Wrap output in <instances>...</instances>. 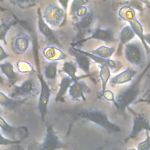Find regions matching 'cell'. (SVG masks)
<instances>
[{
    "label": "cell",
    "instance_id": "15",
    "mask_svg": "<svg viewBox=\"0 0 150 150\" xmlns=\"http://www.w3.org/2000/svg\"><path fill=\"white\" fill-rule=\"evenodd\" d=\"M26 101V98H13L0 91V105L8 110H14Z\"/></svg>",
    "mask_w": 150,
    "mask_h": 150
},
{
    "label": "cell",
    "instance_id": "17",
    "mask_svg": "<svg viewBox=\"0 0 150 150\" xmlns=\"http://www.w3.org/2000/svg\"><path fill=\"white\" fill-rule=\"evenodd\" d=\"M137 70H134L131 67H128L121 73L111 78L110 83L113 86L128 83L131 81L132 78L137 74Z\"/></svg>",
    "mask_w": 150,
    "mask_h": 150
},
{
    "label": "cell",
    "instance_id": "20",
    "mask_svg": "<svg viewBox=\"0 0 150 150\" xmlns=\"http://www.w3.org/2000/svg\"><path fill=\"white\" fill-rule=\"evenodd\" d=\"M73 83V81L69 76H64L59 84V88L56 94L55 100L56 101H60L64 98L70 86Z\"/></svg>",
    "mask_w": 150,
    "mask_h": 150
},
{
    "label": "cell",
    "instance_id": "5",
    "mask_svg": "<svg viewBox=\"0 0 150 150\" xmlns=\"http://www.w3.org/2000/svg\"><path fill=\"white\" fill-rule=\"evenodd\" d=\"M38 77L40 83L38 108L41 117V120L42 122H44L47 112V106L51 96V88L40 73L38 74Z\"/></svg>",
    "mask_w": 150,
    "mask_h": 150
},
{
    "label": "cell",
    "instance_id": "8",
    "mask_svg": "<svg viewBox=\"0 0 150 150\" xmlns=\"http://www.w3.org/2000/svg\"><path fill=\"white\" fill-rule=\"evenodd\" d=\"M66 146V145L59 139L52 126L49 125L46 128L43 140L38 146V150H59Z\"/></svg>",
    "mask_w": 150,
    "mask_h": 150
},
{
    "label": "cell",
    "instance_id": "13",
    "mask_svg": "<svg viewBox=\"0 0 150 150\" xmlns=\"http://www.w3.org/2000/svg\"><path fill=\"white\" fill-rule=\"evenodd\" d=\"M68 52L69 54L73 56L75 59L78 67L86 74H89L90 72L91 59L79 51L78 49L74 47H70Z\"/></svg>",
    "mask_w": 150,
    "mask_h": 150
},
{
    "label": "cell",
    "instance_id": "40",
    "mask_svg": "<svg viewBox=\"0 0 150 150\" xmlns=\"http://www.w3.org/2000/svg\"><path fill=\"white\" fill-rule=\"evenodd\" d=\"M146 76H147V78L148 79V90L146 91V94H148V93H149L150 94V75L149 74H146Z\"/></svg>",
    "mask_w": 150,
    "mask_h": 150
},
{
    "label": "cell",
    "instance_id": "6",
    "mask_svg": "<svg viewBox=\"0 0 150 150\" xmlns=\"http://www.w3.org/2000/svg\"><path fill=\"white\" fill-rule=\"evenodd\" d=\"M40 91L36 80L29 77L25 80L21 85L14 86L13 90L10 95V97L18 98L21 97L34 96Z\"/></svg>",
    "mask_w": 150,
    "mask_h": 150
},
{
    "label": "cell",
    "instance_id": "42",
    "mask_svg": "<svg viewBox=\"0 0 150 150\" xmlns=\"http://www.w3.org/2000/svg\"><path fill=\"white\" fill-rule=\"evenodd\" d=\"M149 150H150V149H149Z\"/></svg>",
    "mask_w": 150,
    "mask_h": 150
},
{
    "label": "cell",
    "instance_id": "30",
    "mask_svg": "<svg viewBox=\"0 0 150 150\" xmlns=\"http://www.w3.org/2000/svg\"><path fill=\"white\" fill-rule=\"evenodd\" d=\"M88 1H84V0H81V1H73L70 6V15L71 16H74L77 10L81 6H85L86 4L88 3Z\"/></svg>",
    "mask_w": 150,
    "mask_h": 150
},
{
    "label": "cell",
    "instance_id": "10",
    "mask_svg": "<svg viewBox=\"0 0 150 150\" xmlns=\"http://www.w3.org/2000/svg\"><path fill=\"white\" fill-rule=\"evenodd\" d=\"M133 115V125L130 137H135L143 130L150 131V121L144 114L132 110L129 107L127 108Z\"/></svg>",
    "mask_w": 150,
    "mask_h": 150
},
{
    "label": "cell",
    "instance_id": "4",
    "mask_svg": "<svg viewBox=\"0 0 150 150\" xmlns=\"http://www.w3.org/2000/svg\"><path fill=\"white\" fill-rule=\"evenodd\" d=\"M139 42H133L125 45L124 55L127 60L140 67H143L145 62V49Z\"/></svg>",
    "mask_w": 150,
    "mask_h": 150
},
{
    "label": "cell",
    "instance_id": "24",
    "mask_svg": "<svg viewBox=\"0 0 150 150\" xmlns=\"http://www.w3.org/2000/svg\"><path fill=\"white\" fill-rule=\"evenodd\" d=\"M115 52V49L113 47L101 46L98 48L90 50V53L100 57L108 59Z\"/></svg>",
    "mask_w": 150,
    "mask_h": 150
},
{
    "label": "cell",
    "instance_id": "25",
    "mask_svg": "<svg viewBox=\"0 0 150 150\" xmlns=\"http://www.w3.org/2000/svg\"><path fill=\"white\" fill-rule=\"evenodd\" d=\"M135 36V34L130 27L129 25L124 26L121 30L120 33V43L119 47H121L123 45H126L129 43Z\"/></svg>",
    "mask_w": 150,
    "mask_h": 150
},
{
    "label": "cell",
    "instance_id": "16",
    "mask_svg": "<svg viewBox=\"0 0 150 150\" xmlns=\"http://www.w3.org/2000/svg\"><path fill=\"white\" fill-rule=\"evenodd\" d=\"M30 42V38L27 34L21 33L13 38L12 46L15 51L18 52V53H23L28 49Z\"/></svg>",
    "mask_w": 150,
    "mask_h": 150
},
{
    "label": "cell",
    "instance_id": "35",
    "mask_svg": "<svg viewBox=\"0 0 150 150\" xmlns=\"http://www.w3.org/2000/svg\"><path fill=\"white\" fill-rule=\"evenodd\" d=\"M100 97H103L104 98H105L106 100L111 101L112 103L115 105V106H117V103L115 100V96L114 93L109 90H106L101 96Z\"/></svg>",
    "mask_w": 150,
    "mask_h": 150
},
{
    "label": "cell",
    "instance_id": "36",
    "mask_svg": "<svg viewBox=\"0 0 150 150\" xmlns=\"http://www.w3.org/2000/svg\"><path fill=\"white\" fill-rule=\"evenodd\" d=\"M88 11L87 8L86 6H82L81 7H80L76 11L75 15L77 17V18H81L83 16H84V15H86V13H87V12Z\"/></svg>",
    "mask_w": 150,
    "mask_h": 150
},
{
    "label": "cell",
    "instance_id": "12",
    "mask_svg": "<svg viewBox=\"0 0 150 150\" xmlns=\"http://www.w3.org/2000/svg\"><path fill=\"white\" fill-rule=\"evenodd\" d=\"M90 91V88L88 85L84 81L80 79L74 81L71 84L68 92L73 100H79L80 98H81L85 101V94L88 93Z\"/></svg>",
    "mask_w": 150,
    "mask_h": 150
},
{
    "label": "cell",
    "instance_id": "11",
    "mask_svg": "<svg viewBox=\"0 0 150 150\" xmlns=\"http://www.w3.org/2000/svg\"><path fill=\"white\" fill-rule=\"evenodd\" d=\"M38 27L39 31L43 35L46 42L50 45L60 47L61 46L59 40L56 36L54 32L46 23L43 18L42 13L40 8L38 9Z\"/></svg>",
    "mask_w": 150,
    "mask_h": 150
},
{
    "label": "cell",
    "instance_id": "1",
    "mask_svg": "<svg viewBox=\"0 0 150 150\" xmlns=\"http://www.w3.org/2000/svg\"><path fill=\"white\" fill-rule=\"evenodd\" d=\"M150 69V61L145 67L143 71L137 76L135 80L127 87L120 90L115 96L117 103L116 108L120 111H125L131 104L134 103L140 94L141 83L146 73Z\"/></svg>",
    "mask_w": 150,
    "mask_h": 150
},
{
    "label": "cell",
    "instance_id": "7",
    "mask_svg": "<svg viewBox=\"0 0 150 150\" xmlns=\"http://www.w3.org/2000/svg\"><path fill=\"white\" fill-rule=\"evenodd\" d=\"M0 128L5 138L13 140H22L28 137V129L25 126L15 127L9 124L0 115Z\"/></svg>",
    "mask_w": 150,
    "mask_h": 150
},
{
    "label": "cell",
    "instance_id": "29",
    "mask_svg": "<svg viewBox=\"0 0 150 150\" xmlns=\"http://www.w3.org/2000/svg\"><path fill=\"white\" fill-rule=\"evenodd\" d=\"M17 23L15 21H11L8 22H3L0 24V40H2L5 45L7 44L6 35L11 28Z\"/></svg>",
    "mask_w": 150,
    "mask_h": 150
},
{
    "label": "cell",
    "instance_id": "38",
    "mask_svg": "<svg viewBox=\"0 0 150 150\" xmlns=\"http://www.w3.org/2000/svg\"><path fill=\"white\" fill-rule=\"evenodd\" d=\"M9 56V55L5 52L1 45H0V62L8 58Z\"/></svg>",
    "mask_w": 150,
    "mask_h": 150
},
{
    "label": "cell",
    "instance_id": "37",
    "mask_svg": "<svg viewBox=\"0 0 150 150\" xmlns=\"http://www.w3.org/2000/svg\"><path fill=\"white\" fill-rule=\"evenodd\" d=\"M138 103H146L150 105V94L149 93L145 94L143 96V97L140 98L139 100L138 99L134 103L137 104Z\"/></svg>",
    "mask_w": 150,
    "mask_h": 150
},
{
    "label": "cell",
    "instance_id": "31",
    "mask_svg": "<svg viewBox=\"0 0 150 150\" xmlns=\"http://www.w3.org/2000/svg\"><path fill=\"white\" fill-rule=\"evenodd\" d=\"M18 70L22 73H30L33 71V67L25 61H18L16 63Z\"/></svg>",
    "mask_w": 150,
    "mask_h": 150
},
{
    "label": "cell",
    "instance_id": "18",
    "mask_svg": "<svg viewBox=\"0 0 150 150\" xmlns=\"http://www.w3.org/2000/svg\"><path fill=\"white\" fill-rule=\"evenodd\" d=\"M0 69L6 76L8 84L10 86H15L19 77L18 74L14 70L13 64L9 62H6L0 64Z\"/></svg>",
    "mask_w": 150,
    "mask_h": 150
},
{
    "label": "cell",
    "instance_id": "23",
    "mask_svg": "<svg viewBox=\"0 0 150 150\" xmlns=\"http://www.w3.org/2000/svg\"><path fill=\"white\" fill-rule=\"evenodd\" d=\"M111 76L110 69L107 64L100 65V78L101 81V90L99 94L100 96L105 90L107 88V84L110 80Z\"/></svg>",
    "mask_w": 150,
    "mask_h": 150
},
{
    "label": "cell",
    "instance_id": "3",
    "mask_svg": "<svg viewBox=\"0 0 150 150\" xmlns=\"http://www.w3.org/2000/svg\"><path fill=\"white\" fill-rule=\"evenodd\" d=\"M61 4H51L47 5L42 13V16L46 23L50 26L56 27L63 25L67 18V8L69 1H58Z\"/></svg>",
    "mask_w": 150,
    "mask_h": 150
},
{
    "label": "cell",
    "instance_id": "33",
    "mask_svg": "<svg viewBox=\"0 0 150 150\" xmlns=\"http://www.w3.org/2000/svg\"><path fill=\"white\" fill-rule=\"evenodd\" d=\"M21 143V140L13 141L8 139L4 137L2 134L0 132V145H12L15 144H19Z\"/></svg>",
    "mask_w": 150,
    "mask_h": 150
},
{
    "label": "cell",
    "instance_id": "21",
    "mask_svg": "<svg viewBox=\"0 0 150 150\" xmlns=\"http://www.w3.org/2000/svg\"><path fill=\"white\" fill-rule=\"evenodd\" d=\"M58 62H50L44 67V79L50 81H54L57 75Z\"/></svg>",
    "mask_w": 150,
    "mask_h": 150
},
{
    "label": "cell",
    "instance_id": "41",
    "mask_svg": "<svg viewBox=\"0 0 150 150\" xmlns=\"http://www.w3.org/2000/svg\"><path fill=\"white\" fill-rule=\"evenodd\" d=\"M4 78L0 75V83H1L2 84H4Z\"/></svg>",
    "mask_w": 150,
    "mask_h": 150
},
{
    "label": "cell",
    "instance_id": "9",
    "mask_svg": "<svg viewBox=\"0 0 150 150\" xmlns=\"http://www.w3.org/2000/svg\"><path fill=\"white\" fill-rule=\"evenodd\" d=\"M91 39L101 40L107 43H112L117 41L114 36V32L111 28H107L105 29L100 28H96L93 31L91 35L87 38L81 39L76 42L71 43V47L81 45Z\"/></svg>",
    "mask_w": 150,
    "mask_h": 150
},
{
    "label": "cell",
    "instance_id": "26",
    "mask_svg": "<svg viewBox=\"0 0 150 150\" xmlns=\"http://www.w3.org/2000/svg\"><path fill=\"white\" fill-rule=\"evenodd\" d=\"M78 50H79V52H80L83 54H84L86 56H87V57H88L91 60H93L94 62H95L97 63L100 64V65H101V64H107L109 66L110 69H113L115 68L116 66H116V63L113 60H111L110 59H103V58L100 57L98 56H95V55L90 53L89 52L84 51V50H82L79 49H78Z\"/></svg>",
    "mask_w": 150,
    "mask_h": 150
},
{
    "label": "cell",
    "instance_id": "14",
    "mask_svg": "<svg viewBox=\"0 0 150 150\" xmlns=\"http://www.w3.org/2000/svg\"><path fill=\"white\" fill-rule=\"evenodd\" d=\"M44 57L50 62H58L66 59L67 55L59 47L49 46L43 50Z\"/></svg>",
    "mask_w": 150,
    "mask_h": 150
},
{
    "label": "cell",
    "instance_id": "39",
    "mask_svg": "<svg viewBox=\"0 0 150 150\" xmlns=\"http://www.w3.org/2000/svg\"><path fill=\"white\" fill-rule=\"evenodd\" d=\"M144 39L145 42L150 46V33H146L144 35Z\"/></svg>",
    "mask_w": 150,
    "mask_h": 150
},
{
    "label": "cell",
    "instance_id": "22",
    "mask_svg": "<svg viewBox=\"0 0 150 150\" xmlns=\"http://www.w3.org/2000/svg\"><path fill=\"white\" fill-rule=\"evenodd\" d=\"M94 14L91 11L87 12L86 15L80 18L77 22V28L80 33H83L90 28L94 21Z\"/></svg>",
    "mask_w": 150,
    "mask_h": 150
},
{
    "label": "cell",
    "instance_id": "32",
    "mask_svg": "<svg viewBox=\"0 0 150 150\" xmlns=\"http://www.w3.org/2000/svg\"><path fill=\"white\" fill-rule=\"evenodd\" d=\"M122 6L126 5L134 9H137L138 11L142 12L144 11L143 3L141 1H124L122 2Z\"/></svg>",
    "mask_w": 150,
    "mask_h": 150
},
{
    "label": "cell",
    "instance_id": "19",
    "mask_svg": "<svg viewBox=\"0 0 150 150\" xmlns=\"http://www.w3.org/2000/svg\"><path fill=\"white\" fill-rule=\"evenodd\" d=\"M129 23V26L135 33V35H137L138 38L140 39L142 45H143L145 50L148 53H150V49L148 45L145 42L144 39V33H143V27L141 23L137 20V18L133 19L129 21H128Z\"/></svg>",
    "mask_w": 150,
    "mask_h": 150
},
{
    "label": "cell",
    "instance_id": "34",
    "mask_svg": "<svg viewBox=\"0 0 150 150\" xmlns=\"http://www.w3.org/2000/svg\"><path fill=\"white\" fill-rule=\"evenodd\" d=\"M146 132V138L145 141L140 142L137 146V150H149L150 149V137Z\"/></svg>",
    "mask_w": 150,
    "mask_h": 150
},
{
    "label": "cell",
    "instance_id": "2",
    "mask_svg": "<svg viewBox=\"0 0 150 150\" xmlns=\"http://www.w3.org/2000/svg\"><path fill=\"white\" fill-rule=\"evenodd\" d=\"M72 114L75 119L89 121L102 127L110 134L121 131L120 127L110 121L107 114L100 110L78 109L73 111Z\"/></svg>",
    "mask_w": 150,
    "mask_h": 150
},
{
    "label": "cell",
    "instance_id": "27",
    "mask_svg": "<svg viewBox=\"0 0 150 150\" xmlns=\"http://www.w3.org/2000/svg\"><path fill=\"white\" fill-rule=\"evenodd\" d=\"M118 16L122 20L127 22L137 18L135 9L126 5L122 6L120 8L118 11Z\"/></svg>",
    "mask_w": 150,
    "mask_h": 150
},
{
    "label": "cell",
    "instance_id": "28",
    "mask_svg": "<svg viewBox=\"0 0 150 150\" xmlns=\"http://www.w3.org/2000/svg\"><path fill=\"white\" fill-rule=\"evenodd\" d=\"M62 71L66 73L67 76L72 79L74 81L80 80L77 76V66L72 62H65L63 65Z\"/></svg>",
    "mask_w": 150,
    "mask_h": 150
}]
</instances>
